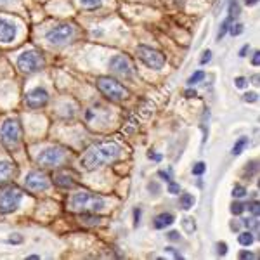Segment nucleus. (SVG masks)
I'll return each instance as SVG.
<instances>
[{
  "mask_svg": "<svg viewBox=\"0 0 260 260\" xmlns=\"http://www.w3.org/2000/svg\"><path fill=\"white\" fill-rule=\"evenodd\" d=\"M73 35H75V28L70 23H59L45 33V39L52 45H62V44H68L73 39Z\"/></svg>",
  "mask_w": 260,
  "mask_h": 260,
  "instance_id": "8",
  "label": "nucleus"
},
{
  "mask_svg": "<svg viewBox=\"0 0 260 260\" xmlns=\"http://www.w3.org/2000/svg\"><path fill=\"white\" fill-rule=\"evenodd\" d=\"M83 219H85L87 222H85V224H89V225H94V224H99V217H98V219H95V217H83Z\"/></svg>",
  "mask_w": 260,
  "mask_h": 260,
  "instance_id": "36",
  "label": "nucleus"
},
{
  "mask_svg": "<svg viewBox=\"0 0 260 260\" xmlns=\"http://www.w3.org/2000/svg\"><path fill=\"white\" fill-rule=\"evenodd\" d=\"M255 172H257V160L255 161H251L246 165V175H253Z\"/></svg>",
  "mask_w": 260,
  "mask_h": 260,
  "instance_id": "29",
  "label": "nucleus"
},
{
  "mask_svg": "<svg viewBox=\"0 0 260 260\" xmlns=\"http://www.w3.org/2000/svg\"><path fill=\"white\" fill-rule=\"evenodd\" d=\"M110 70L113 73L120 75V77L123 78H130L134 75V66L132 62L127 56H123V54H118V56H115L113 59L110 61Z\"/></svg>",
  "mask_w": 260,
  "mask_h": 260,
  "instance_id": "10",
  "label": "nucleus"
},
{
  "mask_svg": "<svg viewBox=\"0 0 260 260\" xmlns=\"http://www.w3.org/2000/svg\"><path fill=\"white\" fill-rule=\"evenodd\" d=\"M167 251H169V253H172V255H174L175 258H182V255H180V253H177V251H175V248H167Z\"/></svg>",
  "mask_w": 260,
  "mask_h": 260,
  "instance_id": "44",
  "label": "nucleus"
},
{
  "mask_svg": "<svg viewBox=\"0 0 260 260\" xmlns=\"http://www.w3.org/2000/svg\"><path fill=\"white\" fill-rule=\"evenodd\" d=\"M64 149L57 148V146H49L40 151V154L37 156V163L42 167H57L64 160Z\"/></svg>",
  "mask_w": 260,
  "mask_h": 260,
  "instance_id": "9",
  "label": "nucleus"
},
{
  "mask_svg": "<svg viewBox=\"0 0 260 260\" xmlns=\"http://www.w3.org/2000/svg\"><path fill=\"white\" fill-rule=\"evenodd\" d=\"M149 158H151V160H156V161H160V160H161V156H160V154H153V153L149 154Z\"/></svg>",
  "mask_w": 260,
  "mask_h": 260,
  "instance_id": "46",
  "label": "nucleus"
},
{
  "mask_svg": "<svg viewBox=\"0 0 260 260\" xmlns=\"http://www.w3.org/2000/svg\"><path fill=\"white\" fill-rule=\"evenodd\" d=\"M231 19H233V18H228V19L224 21V23H222V26H220V30H219V35H217V39H219V40L222 39V37L225 35V33L229 31V26H231Z\"/></svg>",
  "mask_w": 260,
  "mask_h": 260,
  "instance_id": "21",
  "label": "nucleus"
},
{
  "mask_svg": "<svg viewBox=\"0 0 260 260\" xmlns=\"http://www.w3.org/2000/svg\"><path fill=\"white\" fill-rule=\"evenodd\" d=\"M120 144L115 141H99L94 142L89 149L83 153L82 156V167L83 170L87 172H94L101 169L103 165H108V163L115 161L116 158L120 156Z\"/></svg>",
  "mask_w": 260,
  "mask_h": 260,
  "instance_id": "1",
  "label": "nucleus"
},
{
  "mask_svg": "<svg viewBox=\"0 0 260 260\" xmlns=\"http://www.w3.org/2000/svg\"><path fill=\"white\" fill-rule=\"evenodd\" d=\"M98 89L101 90V94H103L104 98H108L110 101H123L130 95V92L125 89L116 78H111V77H99Z\"/></svg>",
  "mask_w": 260,
  "mask_h": 260,
  "instance_id": "4",
  "label": "nucleus"
},
{
  "mask_svg": "<svg viewBox=\"0 0 260 260\" xmlns=\"http://www.w3.org/2000/svg\"><path fill=\"white\" fill-rule=\"evenodd\" d=\"M160 177H161V179H165V180H170V174H167V172H163V170H161V172H160Z\"/></svg>",
  "mask_w": 260,
  "mask_h": 260,
  "instance_id": "45",
  "label": "nucleus"
},
{
  "mask_svg": "<svg viewBox=\"0 0 260 260\" xmlns=\"http://www.w3.org/2000/svg\"><path fill=\"white\" fill-rule=\"evenodd\" d=\"M169 240L170 241H179V233H175V231L169 233Z\"/></svg>",
  "mask_w": 260,
  "mask_h": 260,
  "instance_id": "42",
  "label": "nucleus"
},
{
  "mask_svg": "<svg viewBox=\"0 0 260 260\" xmlns=\"http://www.w3.org/2000/svg\"><path fill=\"white\" fill-rule=\"evenodd\" d=\"M229 31H231V35H234V37L241 35V33H243V24H240V23H238V24H233Z\"/></svg>",
  "mask_w": 260,
  "mask_h": 260,
  "instance_id": "28",
  "label": "nucleus"
},
{
  "mask_svg": "<svg viewBox=\"0 0 260 260\" xmlns=\"http://www.w3.org/2000/svg\"><path fill=\"white\" fill-rule=\"evenodd\" d=\"M174 220H175V217L172 215V213H160V215L154 217L153 222H154V228L156 229H165L174 224Z\"/></svg>",
  "mask_w": 260,
  "mask_h": 260,
  "instance_id": "15",
  "label": "nucleus"
},
{
  "mask_svg": "<svg viewBox=\"0 0 260 260\" xmlns=\"http://www.w3.org/2000/svg\"><path fill=\"white\" fill-rule=\"evenodd\" d=\"M248 210H250L251 213H253L255 217H257V215H258V212H260V210H258V201H251V203L248 205Z\"/></svg>",
  "mask_w": 260,
  "mask_h": 260,
  "instance_id": "31",
  "label": "nucleus"
},
{
  "mask_svg": "<svg viewBox=\"0 0 260 260\" xmlns=\"http://www.w3.org/2000/svg\"><path fill=\"white\" fill-rule=\"evenodd\" d=\"M205 170H207V167H205L203 161H198L194 167H192V174H194V175H203Z\"/></svg>",
  "mask_w": 260,
  "mask_h": 260,
  "instance_id": "27",
  "label": "nucleus"
},
{
  "mask_svg": "<svg viewBox=\"0 0 260 260\" xmlns=\"http://www.w3.org/2000/svg\"><path fill=\"white\" fill-rule=\"evenodd\" d=\"M258 62H260V52L257 50V52L253 54V59H251V64H253V66H258Z\"/></svg>",
  "mask_w": 260,
  "mask_h": 260,
  "instance_id": "40",
  "label": "nucleus"
},
{
  "mask_svg": "<svg viewBox=\"0 0 260 260\" xmlns=\"http://www.w3.org/2000/svg\"><path fill=\"white\" fill-rule=\"evenodd\" d=\"M192 205H194V196L192 194H182L180 196V208L182 210H189V208H192Z\"/></svg>",
  "mask_w": 260,
  "mask_h": 260,
  "instance_id": "17",
  "label": "nucleus"
},
{
  "mask_svg": "<svg viewBox=\"0 0 260 260\" xmlns=\"http://www.w3.org/2000/svg\"><path fill=\"white\" fill-rule=\"evenodd\" d=\"M169 192H170V194H179V192H180V186H179L177 182H170L169 184Z\"/></svg>",
  "mask_w": 260,
  "mask_h": 260,
  "instance_id": "30",
  "label": "nucleus"
},
{
  "mask_svg": "<svg viewBox=\"0 0 260 260\" xmlns=\"http://www.w3.org/2000/svg\"><path fill=\"white\" fill-rule=\"evenodd\" d=\"M238 241H240V245H243V246H250L251 243H253V234H251L250 231H246V233H241L240 238H238Z\"/></svg>",
  "mask_w": 260,
  "mask_h": 260,
  "instance_id": "20",
  "label": "nucleus"
},
{
  "mask_svg": "<svg viewBox=\"0 0 260 260\" xmlns=\"http://www.w3.org/2000/svg\"><path fill=\"white\" fill-rule=\"evenodd\" d=\"M245 101L246 103H255L257 101V94L255 92H248V94H245Z\"/></svg>",
  "mask_w": 260,
  "mask_h": 260,
  "instance_id": "35",
  "label": "nucleus"
},
{
  "mask_svg": "<svg viewBox=\"0 0 260 260\" xmlns=\"http://www.w3.org/2000/svg\"><path fill=\"white\" fill-rule=\"evenodd\" d=\"M104 200L101 196L94 194L89 191H80L77 194H73V198L70 200V208L73 212H83V213H95L101 212L104 208Z\"/></svg>",
  "mask_w": 260,
  "mask_h": 260,
  "instance_id": "2",
  "label": "nucleus"
},
{
  "mask_svg": "<svg viewBox=\"0 0 260 260\" xmlns=\"http://www.w3.org/2000/svg\"><path fill=\"white\" fill-rule=\"evenodd\" d=\"M240 258H255V253H251V251H241L240 253Z\"/></svg>",
  "mask_w": 260,
  "mask_h": 260,
  "instance_id": "37",
  "label": "nucleus"
},
{
  "mask_svg": "<svg viewBox=\"0 0 260 260\" xmlns=\"http://www.w3.org/2000/svg\"><path fill=\"white\" fill-rule=\"evenodd\" d=\"M80 6L83 9H98V7L103 6V0H80Z\"/></svg>",
  "mask_w": 260,
  "mask_h": 260,
  "instance_id": "19",
  "label": "nucleus"
},
{
  "mask_svg": "<svg viewBox=\"0 0 260 260\" xmlns=\"http://www.w3.org/2000/svg\"><path fill=\"white\" fill-rule=\"evenodd\" d=\"M196 95H198V94H196L194 89H187L186 90V98H196Z\"/></svg>",
  "mask_w": 260,
  "mask_h": 260,
  "instance_id": "43",
  "label": "nucleus"
},
{
  "mask_svg": "<svg viewBox=\"0 0 260 260\" xmlns=\"http://www.w3.org/2000/svg\"><path fill=\"white\" fill-rule=\"evenodd\" d=\"M137 57L151 70H161L165 66V56L160 50L148 47V45H139L137 47Z\"/></svg>",
  "mask_w": 260,
  "mask_h": 260,
  "instance_id": "7",
  "label": "nucleus"
},
{
  "mask_svg": "<svg viewBox=\"0 0 260 260\" xmlns=\"http://www.w3.org/2000/svg\"><path fill=\"white\" fill-rule=\"evenodd\" d=\"M21 201H23V191L18 186H7L0 189V213L16 212Z\"/></svg>",
  "mask_w": 260,
  "mask_h": 260,
  "instance_id": "5",
  "label": "nucleus"
},
{
  "mask_svg": "<svg viewBox=\"0 0 260 260\" xmlns=\"http://www.w3.org/2000/svg\"><path fill=\"white\" fill-rule=\"evenodd\" d=\"M24 103L26 106L33 108V110H39V108H44L45 104L49 103V92L42 87H35L33 90H30L24 98Z\"/></svg>",
  "mask_w": 260,
  "mask_h": 260,
  "instance_id": "12",
  "label": "nucleus"
},
{
  "mask_svg": "<svg viewBox=\"0 0 260 260\" xmlns=\"http://www.w3.org/2000/svg\"><path fill=\"white\" fill-rule=\"evenodd\" d=\"M203 78H205V73H203V71H196V73L192 75L189 80H187V83H189V85H194V83H200L201 80H203Z\"/></svg>",
  "mask_w": 260,
  "mask_h": 260,
  "instance_id": "24",
  "label": "nucleus"
},
{
  "mask_svg": "<svg viewBox=\"0 0 260 260\" xmlns=\"http://www.w3.org/2000/svg\"><path fill=\"white\" fill-rule=\"evenodd\" d=\"M134 219H136V222H134V224H139V219H141V208H136V210H134Z\"/></svg>",
  "mask_w": 260,
  "mask_h": 260,
  "instance_id": "39",
  "label": "nucleus"
},
{
  "mask_svg": "<svg viewBox=\"0 0 260 260\" xmlns=\"http://www.w3.org/2000/svg\"><path fill=\"white\" fill-rule=\"evenodd\" d=\"M44 57L40 56L37 50H26L18 57V70L24 75H31L37 73L44 68Z\"/></svg>",
  "mask_w": 260,
  "mask_h": 260,
  "instance_id": "6",
  "label": "nucleus"
},
{
  "mask_svg": "<svg viewBox=\"0 0 260 260\" xmlns=\"http://www.w3.org/2000/svg\"><path fill=\"white\" fill-rule=\"evenodd\" d=\"M16 33H18V30H16L14 23L0 18V42L2 44H9V42L14 40Z\"/></svg>",
  "mask_w": 260,
  "mask_h": 260,
  "instance_id": "13",
  "label": "nucleus"
},
{
  "mask_svg": "<svg viewBox=\"0 0 260 260\" xmlns=\"http://www.w3.org/2000/svg\"><path fill=\"white\" fill-rule=\"evenodd\" d=\"M28 258H30V260H39L40 257H39V255H30V257H28Z\"/></svg>",
  "mask_w": 260,
  "mask_h": 260,
  "instance_id": "49",
  "label": "nucleus"
},
{
  "mask_svg": "<svg viewBox=\"0 0 260 260\" xmlns=\"http://www.w3.org/2000/svg\"><path fill=\"white\" fill-rule=\"evenodd\" d=\"M54 184L59 187H64V189H70V187L75 186V180H73V177H70L68 174H62L61 172V174L54 175Z\"/></svg>",
  "mask_w": 260,
  "mask_h": 260,
  "instance_id": "16",
  "label": "nucleus"
},
{
  "mask_svg": "<svg viewBox=\"0 0 260 260\" xmlns=\"http://www.w3.org/2000/svg\"><path fill=\"white\" fill-rule=\"evenodd\" d=\"M210 59H212V52H210V50H205L203 57H201V64H207V62L210 61Z\"/></svg>",
  "mask_w": 260,
  "mask_h": 260,
  "instance_id": "33",
  "label": "nucleus"
},
{
  "mask_svg": "<svg viewBox=\"0 0 260 260\" xmlns=\"http://www.w3.org/2000/svg\"><path fill=\"white\" fill-rule=\"evenodd\" d=\"M257 2H258V0H246V6H255Z\"/></svg>",
  "mask_w": 260,
  "mask_h": 260,
  "instance_id": "48",
  "label": "nucleus"
},
{
  "mask_svg": "<svg viewBox=\"0 0 260 260\" xmlns=\"http://www.w3.org/2000/svg\"><path fill=\"white\" fill-rule=\"evenodd\" d=\"M217 253L219 255L228 253V245H225V243H219V245H217Z\"/></svg>",
  "mask_w": 260,
  "mask_h": 260,
  "instance_id": "32",
  "label": "nucleus"
},
{
  "mask_svg": "<svg viewBox=\"0 0 260 260\" xmlns=\"http://www.w3.org/2000/svg\"><path fill=\"white\" fill-rule=\"evenodd\" d=\"M16 175V165L12 161H0V184H6Z\"/></svg>",
  "mask_w": 260,
  "mask_h": 260,
  "instance_id": "14",
  "label": "nucleus"
},
{
  "mask_svg": "<svg viewBox=\"0 0 260 260\" xmlns=\"http://www.w3.org/2000/svg\"><path fill=\"white\" fill-rule=\"evenodd\" d=\"M246 146H248V137H241V139H238V142L234 144V148H233V154H234V156L241 154L243 149H245Z\"/></svg>",
  "mask_w": 260,
  "mask_h": 260,
  "instance_id": "18",
  "label": "nucleus"
},
{
  "mask_svg": "<svg viewBox=\"0 0 260 260\" xmlns=\"http://www.w3.org/2000/svg\"><path fill=\"white\" fill-rule=\"evenodd\" d=\"M24 186H26L28 191L39 192V191H45L50 186L49 177L42 172H30L24 179Z\"/></svg>",
  "mask_w": 260,
  "mask_h": 260,
  "instance_id": "11",
  "label": "nucleus"
},
{
  "mask_svg": "<svg viewBox=\"0 0 260 260\" xmlns=\"http://www.w3.org/2000/svg\"><path fill=\"white\" fill-rule=\"evenodd\" d=\"M233 196H234V198H245V196H246V189L238 184V186H234V189H233Z\"/></svg>",
  "mask_w": 260,
  "mask_h": 260,
  "instance_id": "25",
  "label": "nucleus"
},
{
  "mask_svg": "<svg viewBox=\"0 0 260 260\" xmlns=\"http://www.w3.org/2000/svg\"><path fill=\"white\" fill-rule=\"evenodd\" d=\"M0 139L2 144L9 151H16L19 148L21 139H23V127L18 118H9L4 121L2 130H0Z\"/></svg>",
  "mask_w": 260,
  "mask_h": 260,
  "instance_id": "3",
  "label": "nucleus"
},
{
  "mask_svg": "<svg viewBox=\"0 0 260 260\" xmlns=\"http://www.w3.org/2000/svg\"><path fill=\"white\" fill-rule=\"evenodd\" d=\"M246 50H248V45H245V47L241 49V52H240V56H241V57H243V56H245V54H246Z\"/></svg>",
  "mask_w": 260,
  "mask_h": 260,
  "instance_id": "47",
  "label": "nucleus"
},
{
  "mask_svg": "<svg viewBox=\"0 0 260 260\" xmlns=\"http://www.w3.org/2000/svg\"><path fill=\"white\" fill-rule=\"evenodd\" d=\"M182 225H184V229H186L187 233H194V231H196V224H194V220H192V219H184Z\"/></svg>",
  "mask_w": 260,
  "mask_h": 260,
  "instance_id": "26",
  "label": "nucleus"
},
{
  "mask_svg": "<svg viewBox=\"0 0 260 260\" xmlns=\"http://www.w3.org/2000/svg\"><path fill=\"white\" fill-rule=\"evenodd\" d=\"M234 83H236L238 89H245V87H246V80L243 77H238L236 80H234Z\"/></svg>",
  "mask_w": 260,
  "mask_h": 260,
  "instance_id": "34",
  "label": "nucleus"
},
{
  "mask_svg": "<svg viewBox=\"0 0 260 260\" xmlns=\"http://www.w3.org/2000/svg\"><path fill=\"white\" fill-rule=\"evenodd\" d=\"M231 212H233L234 215H241V213L245 212V205L240 203V201H236V203L231 205Z\"/></svg>",
  "mask_w": 260,
  "mask_h": 260,
  "instance_id": "23",
  "label": "nucleus"
},
{
  "mask_svg": "<svg viewBox=\"0 0 260 260\" xmlns=\"http://www.w3.org/2000/svg\"><path fill=\"white\" fill-rule=\"evenodd\" d=\"M21 241H23V238L19 234H12V238H9V243H21Z\"/></svg>",
  "mask_w": 260,
  "mask_h": 260,
  "instance_id": "41",
  "label": "nucleus"
},
{
  "mask_svg": "<svg viewBox=\"0 0 260 260\" xmlns=\"http://www.w3.org/2000/svg\"><path fill=\"white\" fill-rule=\"evenodd\" d=\"M240 14V6H238L236 0H231L229 4V18H234V16Z\"/></svg>",
  "mask_w": 260,
  "mask_h": 260,
  "instance_id": "22",
  "label": "nucleus"
},
{
  "mask_svg": "<svg viewBox=\"0 0 260 260\" xmlns=\"http://www.w3.org/2000/svg\"><path fill=\"white\" fill-rule=\"evenodd\" d=\"M148 189H149L151 192H160V186H158L156 182H151L149 186H148Z\"/></svg>",
  "mask_w": 260,
  "mask_h": 260,
  "instance_id": "38",
  "label": "nucleus"
}]
</instances>
